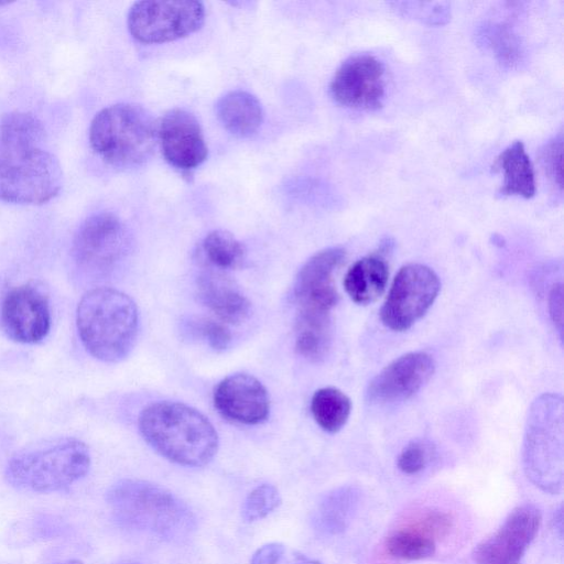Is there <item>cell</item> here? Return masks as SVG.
Wrapping results in <instances>:
<instances>
[{
	"instance_id": "d4e9b609",
	"label": "cell",
	"mask_w": 564,
	"mask_h": 564,
	"mask_svg": "<svg viewBox=\"0 0 564 564\" xmlns=\"http://www.w3.org/2000/svg\"><path fill=\"white\" fill-rule=\"evenodd\" d=\"M315 422L326 432L336 433L344 427L351 412L350 399L339 389L325 387L315 391L311 400Z\"/></svg>"
},
{
	"instance_id": "7402d4cb",
	"label": "cell",
	"mask_w": 564,
	"mask_h": 564,
	"mask_svg": "<svg viewBox=\"0 0 564 564\" xmlns=\"http://www.w3.org/2000/svg\"><path fill=\"white\" fill-rule=\"evenodd\" d=\"M492 169L503 173L500 195H518L524 198L534 195V170L521 141H514L507 147L495 160Z\"/></svg>"
},
{
	"instance_id": "ffe728a7",
	"label": "cell",
	"mask_w": 564,
	"mask_h": 564,
	"mask_svg": "<svg viewBox=\"0 0 564 564\" xmlns=\"http://www.w3.org/2000/svg\"><path fill=\"white\" fill-rule=\"evenodd\" d=\"M216 115L224 128L234 135L246 138L260 128L263 110L260 101L245 90H231L216 102Z\"/></svg>"
},
{
	"instance_id": "e0dca14e",
	"label": "cell",
	"mask_w": 564,
	"mask_h": 564,
	"mask_svg": "<svg viewBox=\"0 0 564 564\" xmlns=\"http://www.w3.org/2000/svg\"><path fill=\"white\" fill-rule=\"evenodd\" d=\"M158 141L164 159L175 169L189 172L207 156L200 124L189 111L174 108L158 122Z\"/></svg>"
},
{
	"instance_id": "cb8c5ba5",
	"label": "cell",
	"mask_w": 564,
	"mask_h": 564,
	"mask_svg": "<svg viewBox=\"0 0 564 564\" xmlns=\"http://www.w3.org/2000/svg\"><path fill=\"white\" fill-rule=\"evenodd\" d=\"M358 503V492L350 487L330 491L318 505L315 522L327 533L341 532L349 523Z\"/></svg>"
},
{
	"instance_id": "5bb4252c",
	"label": "cell",
	"mask_w": 564,
	"mask_h": 564,
	"mask_svg": "<svg viewBox=\"0 0 564 564\" xmlns=\"http://www.w3.org/2000/svg\"><path fill=\"white\" fill-rule=\"evenodd\" d=\"M0 323L6 335L17 343L43 340L51 328L47 297L32 284L12 289L1 304Z\"/></svg>"
},
{
	"instance_id": "5b68a950",
	"label": "cell",
	"mask_w": 564,
	"mask_h": 564,
	"mask_svg": "<svg viewBox=\"0 0 564 564\" xmlns=\"http://www.w3.org/2000/svg\"><path fill=\"white\" fill-rule=\"evenodd\" d=\"M107 501L124 525L161 539H180L193 528L188 508L170 491L142 480L113 485Z\"/></svg>"
},
{
	"instance_id": "9c48e42d",
	"label": "cell",
	"mask_w": 564,
	"mask_h": 564,
	"mask_svg": "<svg viewBox=\"0 0 564 564\" xmlns=\"http://www.w3.org/2000/svg\"><path fill=\"white\" fill-rule=\"evenodd\" d=\"M205 8L199 1H139L128 13V29L139 42L156 44L185 37L200 29Z\"/></svg>"
},
{
	"instance_id": "d6a6232c",
	"label": "cell",
	"mask_w": 564,
	"mask_h": 564,
	"mask_svg": "<svg viewBox=\"0 0 564 564\" xmlns=\"http://www.w3.org/2000/svg\"><path fill=\"white\" fill-rule=\"evenodd\" d=\"M549 314L562 340L563 334V286L555 283L549 292Z\"/></svg>"
},
{
	"instance_id": "6da1fadb",
	"label": "cell",
	"mask_w": 564,
	"mask_h": 564,
	"mask_svg": "<svg viewBox=\"0 0 564 564\" xmlns=\"http://www.w3.org/2000/svg\"><path fill=\"white\" fill-rule=\"evenodd\" d=\"M63 172L46 145L42 122L31 113L11 112L0 120V200L41 205L61 191Z\"/></svg>"
},
{
	"instance_id": "4316f807",
	"label": "cell",
	"mask_w": 564,
	"mask_h": 564,
	"mask_svg": "<svg viewBox=\"0 0 564 564\" xmlns=\"http://www.w3.org/2000/svg\"><path fill=\"white\" fill-rule=\"evenodd\" d=\"M281 502L278 489L269 484L254 488L243 505V518L247 521L262 519L271 513Z\"/></svg>"
},
{
	"instance_id": "4dcf8cb0",
	"label": "cell",
	"mask_w": 564,
	"mask_h": 564,
	"mask_svg": "<svg viewBox=\"0 0 564 564\" xmlns=\"http://www.w3.org/2000/svg\"><path fill=\"white\" fill-rule=\"evenodd\" d=\"M562 137L551 140L542 151V163L547 175L562 187Z\"/></svg>"
},
{
	"instance_id": "2e32d148",
	"label": "cell",
	"mask_w": 564,
	"mask_h": 564,
	"mask_svg": "<svg viewBox=\"0 0 564 564\" xmlns=\"http://www.w3.org/2000/svg\"><path fill=\"white\" fill-rule=\"evenodd\" d=\"M344 259L345 250L332 247L318 251L304 263L294 285L299 312L330 315L338 302L334 274Z\"/></svg>"
},
{
	"instance_id": "f1b7e54d",
	"label": "cell",
	"mask_w": 564,
	"mask_h": 564,
	"mask_svg": "<svg viewBox=\"0 0 564 564\" xmlns=\"http://www.w3.org/2000/svg\"><path fill=\"white\" fill-rule=\"evenodd\" d=\"M430 459V447L423 441H412L401 451L397 464L401 471L413 475L421 471Z\"/></svg>"
},
{
	"instance_id": "7a4b0ae2",
	"label": "cell",
	"mask_w": 564,
	"mask_h": 564,
	"mask_svg": "<svg viewBox=\"0 0 564 564\" xmlns=\"http://www.w3.org/2000/svg\"><path fill=\"white\" fill-rule=\"evenodd\" d=\"M139 430L158 453L183 466H204L218 448V435L209 420L180 402L160 401L144 408Z\"/></svg>"
},
{
	"instance_id": "e575fe53",
	"label": "cell",
	"mask_w": 564,
	"mask_h": 564,
	"mask_svg": "<svg viewBox=\"0 0 564 564\" xmlns=\"http://www.w3.org/2000/svg\"><path fill=\"white\" fill-rule=\"evenodd\" d=\"M128 564H134V563H128Z\"/></svg>"
},
{
	"instance_id": "44dd1931",
	"label": "cell",
	"mask_w": 564,
	"mask_h": 564,
	"mask_svg": "<svg viewBox=\"0 0 564 564\" xmlns=\"http://www.w3.org/2000/svg\"><path fill=\"white\" fill-rule=\"evenodd\" d=\"M389 267L381 254L372 253L350 265L344 278V288L357 304L375 302L386 290Z\"/></svg>"
},
{
	"instance_id": "ac0fdd59",
	"label": "cell",
	"mask_w": 564,
	"mask_h": 564,
	"mask_svg": "<svg viewBox=\"0 0 564 564\" xmlns=\"http://www.w3.org/2000/svg\"><path fill=\"white\" fill-rule=\"evenodd\" d=\"M214 404L224 417L248 425L263 422L270 411L267 389L248 373L223 379L215 388Z\"/></svg>"
},
{
	"instance_id": "52a82bcc",
	"label": "cell",
	"mask_w": 564,
	"mask_h": 564,
	"mask_svg": "<svg viewBox=\"0 0 564 564\" xmlns=\"http://www.w3.org/2000/svg\"><path fill=\"white\" fill-rule=\"evenodd\" d=\"M564 404L556 393L538 397L527 420L523 462L528 477L541 489L557 492L563 481Z\"/></svg>"
},
{
	"instance_id": "30bf717a",
	"label": "cell",
	"mask_w": 564,
	"mask_h": 564,
	"mask_svg": "<svg viewBox=\"0 0 564 564\" xmlns=\"http://www.w3.org/2000/svg\"><path fill=\"white\" fill-rule=\"evenodd\" d=\"M440 288L438 276L431 268L421 263L403 265L380 310L382 323L395 332L409 329L432 306Z\"/></svg>"
},
{
	"instance_id": "d6986e66",
	"label": "cell",
	"mask_w": 564,
	"mask_h": 564,
	"mask_svg": "<svg viewBox=\"0 0 564 564\" xmlns=\"http://www.w3.org/2000/svg\"><path fill=\"white\" fill-rule=\"evenodd\" d=\"M198 297L224 324L238 325L250 314L247 296L226 274L207 271L198 276Z\"/></svg>"
},
{
	"instance_id": "3957f363",
	"label": "cell",
	"mask_w": 564,
	"mask_h": 564,
	"mask_svg": "<svg viewBox=\"0 0 564 564\" xmlns=\"http://www.w3.org/2000/svg\"><path fill=\"white\" fill-rule=\"evenodd\" d=\"M76 327L83 346L94 358L118 362L130 354L135 344L138 308L123 292L96 288L80 299Z\"/></svg>"
},
{
	"instance_id": "4fadbf2b",
	"label": "cell",
	"mask_w": 564,
	"mask_h": 564,
	"mask_svg": "<svg viewBox=\"0 0 564 564\" xmlns=\"http://www.w3.org/2000/svg\"><path fill=\"white\" fill-rule=\"evenodd\" d=\"M541 524V512L533 505L513 509L500 528L474 550L476 564H519Z\"/></svg>"
},
{
	"instance_id": "1f68e13d",
	"label": "cell",
	"mask_w": 564,
	"mask_h": 564,
	"mask_svg": "<svg viewBox=\"0 0 564 564\" xmlns=\"http://www.w3.org/2000/svg\"><path fill=\"white\" fill-rule=\"evenodd\" d=\"M401 6H404L403 10L405 13L419 17L422 20H430L431 23H443L444 19L448 17V9L444 6L446 3H438L435 8H433L434 3H430L429 8H424L425 3L422 2H399Z\"/></svg>"
},
{
	"instance_id": "f546056e",
	"label": "cell",
	"mask_w": 564,
	"mask_h": 564,
	"mask_svg": "<svg viewBox=\"0 0 564 564\" xmlns=\"http://www.w3.org/2000/svg\"><path fill=\"white\" fill-rule=\"evenodd\" d=\"M195 330L215 350H225L231 343V334L228 327L213 319L202 318L195 321Z\"/></svg>"
},
{
	"instance_id": "8992f818",
	"label": "cell",
	"mask_w": 564,
	"mask_h": 564,
	"mask_svg": "<svg viewBox=\"0 0 564 564\" xmlns=\"http://www.w3.org/2000/svg\"><path fill=\"white\" fill-rule=\"evenodd\" d=\"M158 123L137 104L120 102L100 110L89 127V143L107 164L135 167L150 159L158 141Z\"/></svg>"
},
{
	"instance_id": "836d02e7",
	"label": "cell",
	"mask_w": 564,
	"mask_h": 564,
	"mask_svg": "<svg viewBox=\"0 0 564 564\" xmlns=\"http://www.w3.org/2000/svg\"><path fill=\"white\" fill-rule=\"evenodd\" d=\"M57 564H84V563L78 561V560H67V561H63V562L57 563Z\"/></svg>"
},
{
	"instance_id": "603a6c76",
	"label": "cell",
	"mask_w": 564,
	"mask_h": 564,
	"mask_svg": "<svg viewBox=\"0 0 564 564\" xmlns=\"http://www.w3.org/2000/svg\"><path fill=\"white\" fill-rule=\"evenodd\" d=\"M332 341L330 315L299 312L295 324V349L304 358L318 361Z\"/></svg>"
},
{
	"instance_id": "83f0119b",
	"label": "cell",
	"mask_w": 564,
	"mask_h": 564,
	"mask_svg": "<svg viewBox=\"0 0 564 564\" xmlns=\"http://www.w3.org/2000/svg\"><path fill=\"white\" fill-rule=\"evenodd\" d=\"M251 564H322L280 543H269L253 554Z\"/></svg>"
},
{
	"instance_id": "7c38bea8",
	"label": "cell",
	"mask_w": 564,
	"mask_h": 564,
	"mask_svg": "<svg viewBox=\"0 0 564 564\" xmlns=\"http://www.w3.org/2000/svg\"><path fill=\"white\" fill-rule=\"evenodd\" d=\"M332 97L340 105L372 110L384 98V68L371 54L349 56L337 68L329 85Z\"/></svg>"
},
{
	"instance_id": "9a60e30c",
	"label": "cell",
	"mask_w": 564,
	"mask_h": 564,
	"mask_svg": "<svg viewBox=\"0 0 564 564\" xmlns=\"http://www.w3.org/2000/svg\"><path fill=\"white\" fill-rule=\"evenodd\" d=\"M435 362L424 351H411L386 366L368 384L367 400L387 405L414 395L433 376Z\"/></svg>"
},
{
	"instance_id": "277c9868",
	"label": "cell",
	"mask_w": 564,
	"mask_h": 564,
	"mask_svg": "<svg viewBox=\"0 0 564 564\" xmlns=\"http://www.w3.org/2000/svg\"><path fill=\"white\" fill-rule=\"evenodd\" d=\"M89 467L87 445L75 437H62L15 453L7 463L4 478L20 490L54 492L83 478Z\"/></svg>"
},
{
	"instance_id": "484cf974",
	"label": "cell",
	"mask_w": 564,
	"mask_h": 564,
	"mask_svg": "<svg viewBox=\"0 0 564 564\" xmlns=\"http://www.w3.org/2000/svg\"><path fill=\"white\" fill-rule=\"evenodd\" d=\"M202 248L208 262L220 270L237 269L245 261V247L226 230L210 231L204 238Z\"/></svg>"
},
{
	"instance_id": "ba28073f",
	"label": "cell",
	"mask_w": 564,
	"mask_h": 564,
	"mask_svg": "<svg viewBox=\"0 0 564 564\" xmlns=\"http://www.w3.org/2000/svg\"><path fill=\"white\" fill-rule=\"evenodd\" d=\"M131 249V236L122 220L112 213H97L86 218L72 243V258L80 273L105 278L117 269Z\"/></svg>"
},
{
	"instance_id": "8fae6325",
	"label": "cell",
	"mask_w": 564,
	"mask_h": 564,
	"mask_svg": "<svg viewBox=\"0 0 564 564\" xmlns=\"http://www.w3.org/2000/svg\"><path fill=\"white\" fill-rule=\"evenodd\" d=\"M453 516L437 507H423L398 521L384 538L386 553L400 561L431 557L453 531Z\"/></svg>"
}]
</instances>
